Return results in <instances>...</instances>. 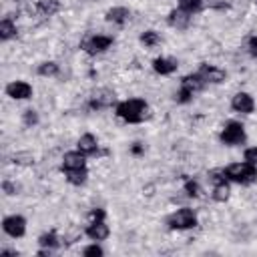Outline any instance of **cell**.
Wrapping results in <instances>:
<instances>
[{
  "instance_id": "cb8c5ba5",
  "label": "cell",
  "mask_w": 257,
  "mask_h": 257,
  "mask_svg": "<svg viewBox=\"0 0 257 257\" xmlns=\"http://www.w3.org/2000/svg\"><path fill=\"white\" fill-rule=\"evenodd\" d=\"M231 197H233V191H231V187H229L227 181H223V183L211 187V199H213L215 203H229Z\"/></svg>"
},
{
  "instance_id": "52a82bcc",
  "label": "cell",
  "mask_w": 257,
  "mask_h": 257,
  "mask_svg": "<svg viewBox=\"0 0 257 257\" xmlns=\"http://www.w3.org/2000/svg\"><path fill=\"white\" fill-rule=\"evenodd\" d=\"M4 92H6V96L12 98L14 102H18V100H28V98L34 96V88H32V84H28V82L22 80V78H14V80H10V82L6 84V88H4Z\"/></svg>"
},
{
  "instance_id": "277c9868",
  "label": "cell",
  "mask_w": 257,
  "mask_h": 257,
  "mask_svg": "<svg viewBox=\"0 0 257 257\" xmlns=\"http://www.w3.org/2000/svg\"><path fill=\"white\" fill-rule=\"evenodd\" d=\"M116 100H118L116 88H112V86H94L90 90L88 106L92 108V112H100V110H106V108L114 106Z\"/></svg>"
},
{
  "instance_id": "d4e9b609",
  "label": "cell",
  "mask_w": 257,
  "mask_h": 257,
  "mask_svg": "<svg viewBox=\"0 0 257 257\" xmlns=\"http://www.w3.org/2000/svg\"><path fill=\"white\" fill-rule=\"evenodd\" d=\"M20 120H22L24 128H36L40 122V110L36 106H28L20 112Z\"/></svg>"
},
{
  "instance_id": "30bf717a",
  "label": "cell",
  "mask_w": 257,
  "mask_h": 257,
  "mask_svg": "<svg viewBox=\"0 0 257 257\" xmlns=\"http://www.w3.org/2000/svg\"><path fill=\"white\" fill-rule=\"evenodd\" d=\"M191 22H193V14L183 10V8H173L169 14H167V24L169 28L177 30V32H185L187 28H191Z\"/></svg>"
},
{
  "instance_id": "7c38bea8",
  "label": "cell",
  "mask_w": 257,
  "mask_h": 257,
  "mask_svg": "<svg viewBox=\"0 0 257 257\" xmlns=\"http://www.w3.org/2000/svg\"><path fill=\"white\" fill-rule=\"evenodd\" d=\"M131 16H133V10L128 6H110L104 12V20L106 22H112V24H118L120 28L128 24Z\"/></svg>"
},
{
  "instance_id": "7402d4cb",
  "label": "cell",
  "mask_w": 257,
  "mask_h": 257,
  "mask_svg": "<svg viewBox=\"0 0 257 257\" xmlns=\"http://www.w3.org/2000/svg\"><path fill=\"white\" fill-rule=\"evenodd\" d=\"M2 193L4 197H20L24 195V183L20 179H12V177H6L2 179Z\"/></svg>"
},
{
  "instance_id": "7a4b0ae2",
  "label": "cell",
  "mask_w": 257,
  "mask_h": 257,
  "mask_svg": "<svg viewBox=\"0 0 257 257\" xmlns=\"http://www.w3.org/2000/svg\"><path fill=\"white\" fill-rule=\"evenodd\" d=\"M165 225L169 231H191L199 225V217H197V211L183 205L177 211H173L171 215H167Z\"/></svg>"
},
{
  "instance_id": "44dd1931",
  "label": "cell",
  "mask_w": 257,
  "mask_h": 257,
  "mask_svg": "<svg viewBox=\"0 0 257 257\" xmlns=\"http://www.w3.org/2000/svg\"><path fill=\"white\" fill-rule=\"evenodd\" d=\"M58 72H60V62L58 60H42V62H38V66H36V74L40 76V78H56L58 76Z\"/></svg>"
},
{
  "instance_id": "3957f363",
  "label": "cell",
  "mask_w": 257,
  "mask_h": 257,
  "mask_svg": "<svg viewBox=\"0 0 257 257\" xmlns=\"http://www.w3.org/2000/svg\"><path fill=\"white\" fill-rule=\"evenodd\" d=\"M225 175L229 181L241 185V187H247V185H255L257 183V169L255 165L247 163V161H235V163H229L225 167Z\"/></svg>"
},
{
  "instance_id": "83f0119b",
  "label": "cell",
  "mask_w": 257,
  "mask_h": 257,
  "mask_svg": "<svg viewBox=\"0 0 257 257\" xmlns=\"http://www.w3.org/2000/svg\"><path fill=\"white\" fill-rule=\"evenodd\" d=\"M177 6L191 14H197L203 8V0H177Z\"/></svg>"
},
{
  "instance_id": "f546056e",
  "label": "cell",
  "mask_w": 257,
  "mask_h": 257,
  "mask_svg": "<svg viewBox=\"0 0 257 257\" xmlns=\"http://www.w3.org/2000/svg\"><path fill=\"white\" fill-rule=\"evenodd\" d=\"M243 159H245L247 163H251V165H255V167H257V145H253V147L245 149Z\"/></svg>"
},
{
  "instance_id": "484cf974",
  "label": "cell",
  "mask_w": 257,
  "mask_h": 257,
  "mask_svg": "<svg viewBox=\"0 0 257 257\" xmlns=\"http://www.w3.org/2000/svg\"><path fill=\"white\" fill-rule=\"evenodd\" d=\"M62 10V2L60 0H40V14L46 18L56 16Z\"/></svg>"
},
{
  "instance_id": "5b68a950",
  "label": "cell",
  "mask_w": 257,
  "mask_h": 257,
  "mask_svg": "<svg viewBox=\"0 0 257 257\" xmlns=\"http://www.w3.org/2000/svg\"><path fill=\"white\" fill-rule=\"evenodd\" d=\"M217 139L225 147H241L245 143V139H247V128L239 120H229V122H225L221 126Z\"/></svg>"
},
{
  "instance_id": "ffe728a7",
  "label": "cell",
  "mask_w": 257,
  "mask_h": 257,
  "mask_svg": "<svg viewBox=\"0 0 257 257\" xmlns=\"http://www.w3.org/2000/svg\"><path fill=\"white\" fill-rule=\"evenodd\" d=\"M40 247H48V249H58L62 245V239H60V233L56 229H46L38 235V241H36Z\"/></svg>"
},
{
  "instance_id": "4fadbf2b",
  "label": "cell",
  "mask_w": 257,
  "mask_h": 257,
  "mask_svg": "<svg viewBox=\"0 0 257 257\" xmlns=\"http://www.w3.org/2000/svg\"><path fill=\"white\" fill-rule=\"evenodd\" d=\"M86 167V155L80 153L78 149L76 151H66L62 155V161H60V169L62 171H70V169H84Z\"/></svg>"
},
{
  "instance_id": "603a6c76",
  "label": "cell",
  "mask_w": 257,
  "mask_h": 257,
  "mask_svg": "<svg viewBox=\"0 0 257 257\" xmlns=\"http://www.w3.org/2000/svg\"><path fill=\"white\" fill-rule=\"evenodd\" d=\"M18 34H20V26L14 20L2 18V22H0V38H2V42L14 40V38L18 40Z\"/></svg>"
},
{
  "instance_id": "e0dca14e",
  "label": "cell",
  "mask_w": 257,
  "mask_h": 257,
  "mask_svg": "<svg viewBox=\"0 0 257 257\" xmlns=\"http://www.w3.org/2000/svg\"><path fill=\"white\" fill-rule=\"evenodd\" d=\"M181 86H185L187 90H191L193 94L197 92H203L207 88V82L197 74V72H187L183 78H181Z\"/></svg>"
},
{
  "instance_id": "9c48e42d",
  "label": "cell",
  "mask_w": 257,
  "mask_h": 257,
  "mask_svg": "<svg viewBox=\"0 0 257 257\" xmlns=\"http://www.w3.org/2000/svg\"><path fill=\"white\" fill-rule=\"evenodd\" d=\"M26 219L22 217V215H18V213H14V215H6L4 219H2V231H4V235H8V237H12V239H20V237H24V233H26Z\"/></svg>"
},
{
  "instance_id": "ba28073f",
  "label": "cell",
  "mask_w": 257,
  "mask_h": 257,
  "mask_svg": "<svg viewBox=\"0 0 257 257\" xmlns=\"http://www.w3.org/2000/svg\"><path fill=\"white\" fill-rule=\"evenodd\" d=\"M229 104H231L233 112H239V114H245V116L255 110V98L247 90H235L231 100H229Z\"/></svg>"
},
{
  "instance_id": "f1b7e54d",
  "label": "cell",
  "mask_w": 257,
  "mask_h": 257,
  "mask_svg": "<svg viewBox=\"0 0 257 257\" xmlns=\"http://www.w3.org/2000/svg\"><path fill=\"white\" fill-rule=\"evenodd\" d=\"M82 255L84 257H102L104 255V249L98 245V241H94V245H88L82 249Z\"/></svg>"
},
{
  "instance_id": "8992f818",
  "label": "cell",
  "mask_w": 257,
  "mask_h": 257,
  "mask_svg": "<svg viewBox=\"0 0 257 257\" xmlns=\"http://www.w3.org/2000/svg\"><path fill=\"white\" fill-rule=\"evenodd\" d=\"M197 74H199L207 84H211V86L225 84V82H227V78H229V74H227V70H225V68L215 66V64H209L207 60H203V62L199 64Z\"/></svg>"
},
{
  "instance_id": "d6986e66",
  "label": "cell",
  "mask_w": 257,
  "mask_h": 257,
  "mask_svg": "<svg viewBox=\"0 0 257 257\" xmlns=\"http://www.w3.org/2000/svg\"><path fill=\"white\" fill-rule=\"evenodd\" d=\"M139 42L145 46V48H159L163 44V36L159 30L155 28H145L141 34H139Z\"/></svg>"
},
{
  "instance_id": "6da1fadb",
  "label": "cell",
  "mask_w": 257,
  "mask_h": 257,
  "mask_svg": "<svg viewBox=\"0 0 257 257\" xmlns=\"http://www.w3.org/2000/svg\"><path fill=\"white\" fill-rule=\"evenodd\" d=\"M116 116H118L122 122L139 124V122L153 120V116H155V108L151 106L149 100L133 96V98H126V100H122V102L116 104Z\"/></svg>"
},
{
  "instance_id": "9a60e30c",
  "label": "cell",
  "mask_w": 257,
  "mask_h": 257,
  "mask_svg": "<svg viewBox=\"0 0 257 257\" xmlns=\"http://www.w3.org/2000/svg\"><path fill=\"white\" fill-rule=\"evenodd\" d=\"M74 145H76V149H78L80 153H84V155H94L96 149L100 147L96 135H92V133H82V135L76 139Z\"/></svg>"
},
{
  "instance_id": "2e32d148",
  "label": "cell",
  "mask_w": 257,
  "mask_h": 257,
  "mask_svg": "<svg viewBox=\"0 0 257 257\" xmlns=\"http://www.w3.org/2000/svg\"><path fill=\"white\" fill-rule=\"evenodd\" d=\"M64 181L72 187H84V185H88L90 175H88L86 167L84 169H70V171H64Z\"/></svg>"
},
{
  "instance_id": "4316f807",
  "label": "cell",
  "mask_w": 257,
  "mask_h": 257,
  "mask_svg": "<svg viewBox=\"0 0 257 257\" xmlns=\"http://www.w3.org/2000/svg\"><path fill=\"white\" fill-rule=\"evenodd\" d=\"M223 181H227V175H225V169L223 167H211L205 173V183H209L211 187H215V185H219Z\"/></svg>"
},
{
  "instance_id": "4dcf8cb0",
  "label": "cell",
  "mask_w": 257,
  "mask_h": 257,
  "mask_svg": "<svg viewBox=\"0 0 257 257\" xmlns=\"http://www.w3.org/2000/svg\"><path fill=\"white\" fill-rule=\"evenodd\" d=\"M245 48H247V52H249L251 58H257V36H251V38L247 40Z\"/></svg>"
},
{
  "instance_id": "5bb4252c",
  "label": "cell",
  "mask_w": 257,
  "mask_h": 257,
  "mask_svg": "<svg viewBox=\"0 0 257 257\" xmlns=\"http://www.w3.org/2000/svg\"><path fill=\"white\" fill-rule=\"evenodd\" d=\"M86 237L92 239V241L102 243V241H106V239L110 237V227L106 225L104 219H102V221H94V223L86 225Z\"/></svg>"
},
{
  "instance_id": "1f68e13d",
  "label": "cell",
  "mask_w": 257,
  "mask_h": 257,
  "mask_svg": "<svg viewBox=\"0 0 257 257\" xmlns=\"http://www.w3.org/2000/svg\"><path fill=\"white\" fill-rule=\"evenodd\" d=\"M255 6H257V0H255Z\"/></svg>"
},
{
  "instance_id": "ac0fdd59",
  "label": "cell",
  "mask_w": 257,
  "mask_h": 257,
  "mask_svg": "<svg viewBox=\"0 0 257 257\" xmlns=\"http://www.w3.org/2000/svg\"><path fill=\"white\" fill-rule=\"evenodd\" d=\"M10 161L14 167H34L36 165V155L30 149H22V151H12Z\"/></svg>"
},
{
  "instance_id": "8fae6325",
  "label": "cell",
  "mask_w": 257,
  "mask_h": 257,
  "mask_svg": "<svg viewBox=\"0 0 257 257\" xmlns=\"http://www.w3.org/2000/svg\"><path fill=\"white\" fill-rule=\"evenodd\" d=\"M181 66V60L177 56H157L153 58V70L159 76H169L173 72H177Z\"/></svg>"
}]
</instances>
